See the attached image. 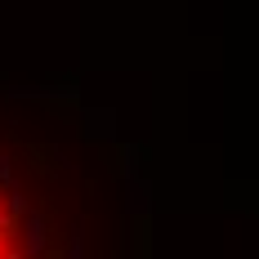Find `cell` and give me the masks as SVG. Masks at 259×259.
<instances>
[{
    "label": "cell",
    "instance_id": "6da1fadb",
    "mask_svg": "<svg viewBox=\"0 0 259 259\" xmlns=\"http://www.w3.org/2000/svg\"><path fill=\"white\" fill-rule=\"evenodd\" d=\"M27 246H31V259H45V219L40 214L27 219Z\"/></svg>",
    "mask_w": 259,
    "mask_h": 259
},
{
    "label": "cell",
    "instance_id": "7a4b0ae2",
    "mask_svg": "<svg viewBox=\"0 0 259 259\" xmlns=\"http://www.w3.org/2000/svg\"><path fill=\"white\" fill-rule=\"evenodd\" d=\"M72 259H85V250H80V241H76V246H72Z\"/></svg>",
    "mask_w": 259,
    "mask_h": 259
}]
</instances>
